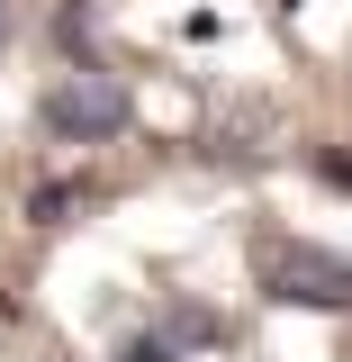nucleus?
Returning <instances> with one entry per match:
<instances>
[{"label":"nucleus","mask_w":352,"mask_h":362,"mask_svg":"<svg viewBox=\"0 0 352 362\" xmlns=\"http://www.w3.org/2000/svg\"><path fill=\"white\" fill-rule=\"evenodd\" d=\"M253 281H262V299H280V308H334V317H352V254H334V245L271 235V245H253Z\"/></svg>","instance_id":"f257e3e1"},{"label":"nucleus","mask_w":352,"mask_h":362,"mask_svg":"<svg viewBox=\"0 0 352 362\" xmlns=\"http://www.w3.org/2000/svg\"><path fill=\"white\" fill-rule=\"evenodd\" d=\"M127 118H135V100H127V82L118 73H63V82L45 90V127L54 136H73V145H90V136H127Z\"/></svg>","instance_id":"f03ea898"},{"label":"nucleus","mask_w":352,"mask_h":362,"mask_svg":"<svg viewBox=\"0 0 352 362\" xmlns=\"http://www.w3.org/2000/svg\"><path fill=\"white\" fill-rule=\"evenodd\" d=\"M82 199H90V181H37V190H28V218H37V226H63Z\"/></svg>","instance_id":"7ed1b4c3"},{"label":"nucleus","mask_w":352,"mask_h":362,"mask_svg":"<svg viewBox=\"0 0 352 362\" xmlns=\"http://www.w3.org/2000/svg\"><path fill=\"white\" fill-rule=\"evenodd\" d=\"M163 335H172V344H217L226 326H217L208 308H163Z\"/></svg>","instance_id":"20e7f679"},{"label":"nucleus","mask_w":352,"mask_h":362,"mask_svg":"<svg viewBox=\"0 0 352 362\" xmlns=\"http://www.w3.org/2000/svg\"><path fill=\"white\" fill-rule=\"evenodd\" d=\"M118 362H181V344H172V335H127Z\"/></svg>","instance_id":"39448f33"},{"label":"nucleus","mask_w":352,"mask_h":362,"mask_svg":"<svg viewBox=\"0 0 352 362\" xmlns=\"http://www.w3.org/2000/svg\"><path fill=\"white\" fill-rule=\"evenodd\" d=\"M316 181H334V190H352V154H334V145H325V154H316Z\"/></svg>","instance_id":"423d86ee"},{"label":"nucleus","mask_w":352,"mask_h":362,"mask_svg":"<svg viewBox=\"0 0 352 362\" xmlns=\"http://www.w3.org/2000/svg\"><path fill=\"white\" fill-rule=\"evenodd\" d=\"M9 28H18V18H9V0H0V45H9Z\"/></svg>","instance_id":"0eeeda50"}]
</instances>
